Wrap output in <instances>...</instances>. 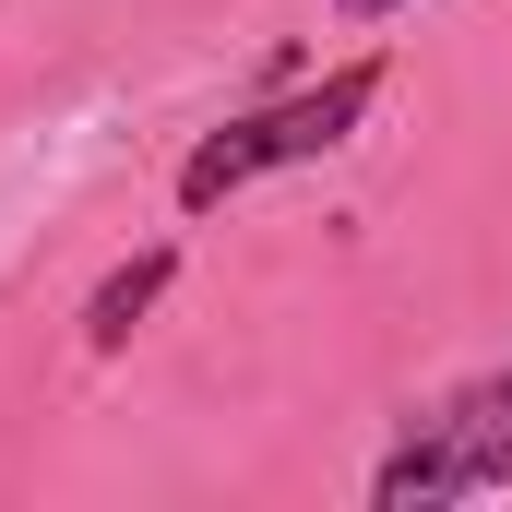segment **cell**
Returning a JSON list of instances; mask_svg holds the SVG:
<instances>
[{
	"label": "cell",
	"instance_id": "cell-1",
	"mask_svg": "<svg viewBox=\"0 0 512 512\" xmlns=\"http://www.w3.org/2000/svg\"><path fill=\"white\" fill-rule=\"evenodd\" d=\"M370 96H382V60H334L322 84H298V96H274V108H251V120H227V131H203V143L179 155V215H215L227 191H251L274 167L334 155L346 131L370 120Z\"/></svg>",
	"mask_w": 512,
	"mask_h": 512
},
{
	"label": "cell",
	"instance_id": "cell-2",
	"mask_svg": "<svg viewBox=\"0 0 512 512\" xmlns=\"http://www.w3.org/2000/svg\"><path fill=\"white\" fill-rule=\"evenodd\" d=\"M465 489H512V370L465 382L441 417H417L370 477L382 512H429V501H465Z\"/></svg>",
	"mask_w": 512,
	"mask_h": 512
},
{
	"label": "cell",
	"instance_id": "cell-3",
	"mask_svg": "<svg viewBox=\"0 0 512 512\" xmlns=\"http://www.w3.org/2000/svg\"><path fill=\"white\" fill-rule=\"evenodd\" d=\"M167 274H179V251H131L120 274H108V286L84 298V346H96V358H120L131 334H143V310L167 298Z\"/></svg>",
	"mask_w": 512,
	"mask_h": 512
},
{
	"label": "cell",
	"instance_id": "cell-4",
	"mask_svg": "<svg viewBox=\"0 0 512 512\" xmlns=\"http://www.w3.org/2000/svg\"><path fill=\"white\" fill-rule=\"evenodd\" d=\"M346 12H405V0H346Z\"/></svg>",
	"mask_w": 512,
	"mask_h": 512
}]
</instances>
